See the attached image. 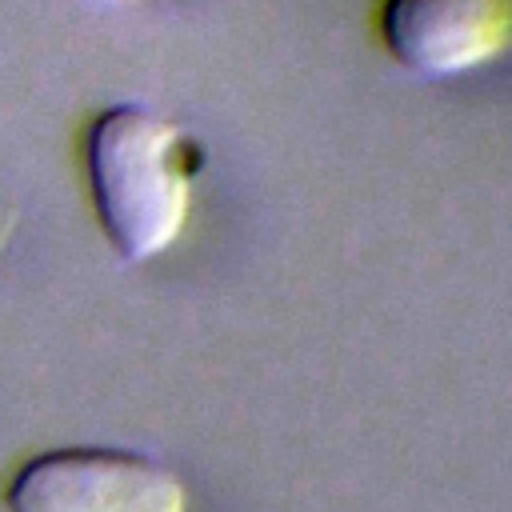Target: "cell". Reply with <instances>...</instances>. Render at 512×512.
I'll list each match as a JSON object with an SVG mask.
<instances>
[{"instance_id":"cell-1","label":"cell","mask_w":512,"mask_h":512,"mask_svg":"<svg viewBox=\"0 0 512 512\" xmlns=\"http://www.w3.org/2000/svg\"><path fill=\"white\" fill-rule=\"evenodd\" d=\"M92 204L116 256L128 264L160 256L188 220L196 140L144 104L104 108L84 136Z\"/></svg>"},{"instance_id":"cell-2","label":"cell","mask_w":512,"mask_h":512,"mask_svg":"<svg viewBox=\"0 0 512 512\" xmlns=\"http://www.w3.org/2000/svg\"><path fill=\"white\" fill-rule=\"evenodd\" d=\"M8 512H188L184 480L124 448H52L4 492Z\"/></svg>"},{"instance_id":"cell-3","label":"cell","mask_w":512,"mask_h":512,"mask_svg":"<svg viewBox=\"0 0 512 512\" xmlns=\"http://www.w3.org/2000/svg\"><path fill=\"white\" fill-rule=\"evenodd\" d=\"M380 36L404 68L460 76L512 44V0H384Z\"/></svg>"}]
</instances>
